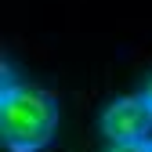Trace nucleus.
I'll return each instance as SVG.
<instances>
[{
    "mask_svg": "<svg viewBox=\"0 0 152 152\" xmlns=\"http://www.w3.org/2000/svg\"><path fill=\"white\" fill-rule=\"evenodd\" d=\"M62 109L51 91L36 83H18L11 62H4L0 83V134L7 152H44L58 134Z\"/></svg>",
    "mask_w": 152,
    "mask_h": 152,
    "instance_id": "f257e3e1",
    "label": "nucleus"
},
{
    "mask_svg": "<svg viewBox=\"0 0 152 152\" xmlns=\"http://www.w3.org/2000/svg\"><path fill=\"white\" fill-rule=\"evenodd\" d=\"M148 141H152V138H148Z\"/></svg>",
    "mask_w": 152,
    "mask_h": 152,
    "instance_id": "39448f33",
    "label": "nucleus"
},
{
    "mask_svg": "<svg viewBox=\"0 0 152 152\" xmlns=\"http://www.w3.org/2000/svg\"><path fill=\"white\" fill-rule=\"evenodd\" d=\"M109 152H152V141H127V145H112Z\"/></svg>",
    "mask_w": 152,
    "mask_h": 152,
    "instance_id": "7ed1b4c3",
    "label": "nucleus"
},
{
    "mask_svg": "<svg viewBox=\"0 0 152 152\" xmlns=\"http://www.w3.org/2000/svg\"><path fill=\"white\" fill-rule=\"evenodd\" d=\"M145 98H148V105H152V76L145 80Z\"/></svg>",
    "mask_w": 152,
    "mask_h": 152,
    "instance_id": "20e7f679",
    "label": "nucleus"
},
{
    "mask_svg": "<svg viewBox=\"0 0 152 152\" xmlns=\"http://www.w3.org/2000/svg\"><path fill=\"white\" fill-rule=\"evenodd\" d=\"M102 134L112 145L148 141L152 138V105L145 98V91L123 94V98H116V102L105 105V112H102Z\"/></svg>",
    "mask_w": 152,
    "mask_h": 152,
    "instance_id": "f03ea898",
    "label": "nucleus"
}]
</instances>
